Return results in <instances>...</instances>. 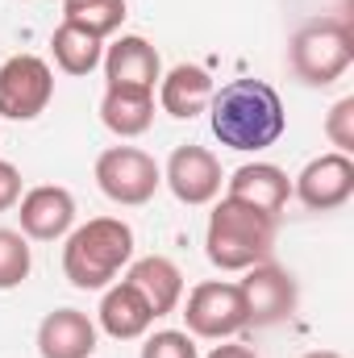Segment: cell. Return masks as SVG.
Instances as JSON below:
<instances>
[{
  "label": "cell",
  "instance_id": "6da1fadb",
  "mask_svg": "<svg viewBox=\"0 0 354 358\" xmlns=\"http://www.w3.org/2000/svg\"><path fill=\"white\" fill-rule=\"evenodd\" d=\"M208 125H213V138L229 150H267L283 138L288 129V113H283V100L279 92L263 84V80H234L221 92H213L208 100Z\"/></svg>",
  "mask_w": 354,
  "mask_h": 358
},
{
  "label": "cell",
  "instance_id": "7a4b0ae2",
  "mask_svg": "<svg viewBox=\"0 0 354 358\" xmlns=\"http://www.w3.org/2000/svg\"><path fill=\"white\" fill-rule=\"evenodd\" d=\"M129 263H134V229L121 217H92L88 225L67 234L63 275L80 292H104Z\"/></svg>",
  "mask_w": 354,
  "mask_h": 358
},
{
  "label": "cell",
  "instance_id": "3957f363",
  "mask_svg": "<svg viewBox=\"0 0 354 358\" xmlns=\"http://www.w3.org/2000/svg\"><path fill=\"white\" fill-rule=\"evenodd\" d=\"M275 225H279V217H267L259 208L225 196L208 213L204 255L221 271H246L255 263H267L271 250H275Z\"/></svg>",
  "mask_w": 354,
  "mask_h": 358
},
{
  "label": "cell",
  "instance_id": "277c9868",
  "mask_svg": "<svg viewBox=\"0 0 354 358\" xmlns=\"http://www.w3.org/2000/svg\"><path fill=\"white\" fill-rule=\"evenodd\" d=\"M351 63H354V34L342 17L309 21L292 38V71L313 88H330L334 80L346 76Z\"/></svg>",
  "mask_w": 354,
  "mask_h": 358
},
{
  "label": "cell",
  "instance_id": "5b68a950",
  "mask_svg": "<svg viewBox=\"0 0 354 358\" xmlns=\"http://www.w3.org/2000/svg\"><path fill=\"white\" fill-rule=\"evenodd\" d=\"M183 321H187V334H192V338H208V342H225V338L250 329V325H246L242 287H238V283H225V279L196 283V287L187 292Z\"/></svg>",
  "mask_w": 354,
  "mask_h": 358
},
{
  "label": "cell",
  "instance_id": "8992f818",
  "mask_svg": "<svg viewBox=\"0 0 354 358\" xmlns=\"http://www.w3.org/2000/svg\"><path fill=\"white\" fill-rule=\"evenodd\" d=\"M96 183L100 192L113 200V204H125V208H138L146 200H155L163 171L159 163L138 150V146H108L100 159H96Z\"/></svg>",
  "mask_w": 354,
  "mask_h": 358
},
{
  "label": "cell",
  "instance_id": "52a82bcc",
  "mask_svg": "<svg viewBox=\"0 0 354 358\" xmlns=\"http://www.w3.org/2000/svg\"><path fill=\"white\" fill-rule=\"evenodd\" d=\"M55 96V71L38 55H13L0 67V117L8 121H34L46 113Z\"/></svg>",
  "mask_w": 354,
  "mask_h": 358
},
{
  "label": "cell",
  "instance_id": "ba28073f",
  "mask_svg": "<svg viewBox=\"0 0 354 358\" xmlns=\"http://www.w3.org/2000/svg\"><path fill=\"white\" fill-rule=\"evenodd\" d=\"M238 287H242V300H246V325H255V329H271V325L288 321L296 313V300H300L296 279L283 267H275L271 259L246 267V279Z\"/></svg>",
  "mask_w": 354,
  "mask_h": 358
},
{
  "label": "cell",
  "instance_id": "9c48e42d",
  "mask_svg": "<svg viewBox=\"0 0 354 358\" xmlns=\"http://www.w3.org/2000/svg\"><path fill=\"white\" fill-rule=\"evenodd\" d=\"M296 200L309 213H334L354 196V159L351 155H321L313 163H304V171L292 183Z\"/></svg>",
  "mask_w": 354,
  "mask_h": 358
},
{
  "label": "cell",
  "instance_id": "30bf717a",
  "mask_svg": "<svg viewBox=\"0 0 354 358\" xmlns=\"http://www.w3.org/2000/svg\"><path fill=\"white\" fill-rule=\"evenodd\" d=\"M17 217H21V234L34 242H59L71 234L76 225V196L59 183H42L29 187L17 200Z\"/></svg>",
  "mask_w": 354,
  "mask_h": 358
},
{
  "label": "cell",
  "instance_id": "8fae6325",
  "mask_svg": "<svg viewBox=\"0 0 354 358\" xmlns=\"http://www.w3.org/2000/svg\"><path fill=\"white\" fill-rule=\"evenodd\" d=\"M221 179L225 176H221L217 155L204 150V146H192V142L171 150L167 171H163V183L171 187V196L179 204H208V200H217Z\"/></svg>",
  "mask_w": 354,
  "mask_h": 358
},
{
  "label": "cell",
  "instance_id": "7c38bea8",
  "mask_svg": "<svg viewBox=\"0 0 354 358\" xmlns=\"http://www.w3.org/2000/svg\"><path fill=\"white\" fill-rule=\"evenodd\" d=\"M104 80L117 84V88H146L155 92V84L163 80V63H159V50L138 38V34H125L117 38L108 50H104Z\"/></svg>",
  "mask_w": 354,
  "mask_h": 358
},
{
  "label": "cell",
  "instance_id": "4fadbf2b",
  "mask_svg": "<svg viewBox=\"0 0 354 358\" xmlns=\"http://www.w3.org/2000/svg\"><path fill=\"white\" fill-rule=\"evenodd\" d=\"M225 196L259 208L267 217H279L288 196H292V179H288V171H279L275 163H246V167H238L234 176L225 179Z\"/></svg>",
  "mask_w": 354,
  "mask_h": 358
},
{
  "label": "cell",
  "instance_id": "5bb4252c",
  "mask_svg": "<svg viewBox=\"0 0 354 358\" xmlns=\"http://www.w3.org/2000/svg\"><path fill=\"white\" fill-rule=\"evenodd\" d=\"M38 355L42 358H92L96 355V325L80 308H55L38 325Z\"/></svg>",
  "mask_w": 354,
  "mask_h": 358
},
{
  "label": "cell",
  "instance_id": "9a60e30c",
  "mask_svg": "<svg viewBox=\"0 0 354 358\" xmlns=\"http://www.w3.org/2000/svg\"><path fill=\"white\" fill-rule=\"evenodd\" d=\"M125 283L138 287V296L150 304L155 317H167L176 313L179 300H183V271L163 259V255H146V259H134L125 271Z\"/></svg>",
  "mask_w": 354,
  "mask_h": 358
},
{
  "label": "cell",
  "instance_id": "2e32d148",
  "mask_svg": "<svg viewBox=\"0 0 354 358\" xmlns=\"http://www.w3.org/2000/svg\"><path fill=\"white\" fill-rule=\"evenodd\" d=\"M100 329L117 342H134V338H146V329L159 321L150 313V304L138 296V287H129L125 279L121 283H108L104 287V300H100Z\"/></svg>",
  "mask_w": 354,
  "mask_h": 358
},
{
  "label": "cell",
  "instance_id": "e0dca14e",
  "mask_svg": "<svg viewBox=\"0 0 354 358\" xmlns=\"http://www.w3.org/2000/svg\"><path fill=\"white\" fill-rule=\"evenodd\" d=\"M213 76L204 71V67H196V63H179L171 67L163 80H159V104H163V113H171L179 121H192V117H200L204 108H208V100H213Z\"/></svg>",
  "mask_w": 354,
  "mask_h": 358
},
{
  "label": "cell",
  "instance_id": "ac0fdd59",
  "mask_svg": "<svg viewBox=\"0 0 354 358\" xmlns=\"http://www.w3.org/2000/svg\"><path fill=\"white\" fill-rule=\"evenodd\" d=\"M100 121H104V129H113L117 138H138V134H146L150 121H155V92L108 84V88H104V100H100Z\"/></svg>",
  "mask_w": 354,
  "mask_h": 358
},
{
  "label": "cell",
  "instance_id": "d6986e66",
  "mask_svg": "<svg viewBox=\"0 0 354 358\" xmlns=\"http://www.w3.org/2000/svg\"><path fill=\"white\" fill-rule=\"evenodd\" d=\"M50 50H55V63H59V71H67V76H92L96 67H100V59H104V46H100V38H92L88 29H80V25H59L55 29V38H50Z\"/></svg>",
  "mask_w": 354,
  "mask_h": 358
},
{
  "label": "cell",
  "instance_id": "ffe728a7",
  "mask_svg": "<svg viewBox=\"0 0 354 358\" xmlns=\"http://www.w3.org/2000/svg\"><path fill=\"white\" fill-rule=\"evenodd\" d=\"M63 21L88 29L92 38H108L125 21V0H63Z\"/></svg>",
  "mask_w": 354,
  "mask_h": 358
},
{
  "label": "cell",
  "instance_id": "44dd1931",
  "mask_svg": "<svg viewBox=\"0 0 354 358\" xmlns=\"http://www.w3.org/2000/svg\"><path fill=\"white\" fill-rule=\"evenodd\" d=\"M29 267H34V259H29V242H25V234L0 225V292L21 287V283L29 279Z\"/></svg>",
  "mask_w": 354,
  "mask_h": 358
},
{
  "label": "cell",
  "instance_id": "7402d4cb",
  "mask_svg": "<svg viewBox=\"0 0 354 358\" xmlns=\"http://www.w3.org/2000/svg\"><path fill=\"white\" fill-rule=\"evenodd\" d=\"M325 138L338 146V155H351L354 150V96H342L330 117H325Z\"/></svg>",
  "mask_w": 354,
  "mask_h": 358
},
{
  "label": "cell",
  "instance_id": "603a6c76",
  "mask_svg": "<svg viewBox=\"0 0 354 358\" xmlns=\"http://www.w3.org/2000/svg\"><path fill=\"white\" fill-rule=\"evenodd\" d=\"M142 358H200L196 355V342H192V334L183 329H159L155 338H146V346H142Z\"/></svg>",
  "mask_w": 354,
  "mask_h": 358
},
{
  "label": "cell",
  "instance_id": "cb8c5ba5",
  "mask_svg": "<svg viewBox=\"0 0 354 358\" xmlns=\"http://www.w3.org/2000/svg\"><path fill=\"white\" fill-rule=\"evenodd\" d=\"M17 200H21V171L0 159V213L17 208Z\"/></svg>",
  "mask_w": 354,
  "mask_h": 358
},
{
  "label": "cell",
  "instance_id": "d4e9b609",
  "mask_svg": "<svg viewBox=\"0 0 354 358\" xmlns=\"http://www.w3.org/2000/svg\"><path fill=\"white\" fill-rule=\"evenodd\" d=\"M208 358H259L250 346H217Z\"/></svg>",
  "mask_w": 354,
  "mask_h": 358
},
{
  "label": "cell",
  "instance_id": "484cf974",
  "mask_svg": "<svg viewBox=\"0 0 354 358\" xmlns=\"http://www.w3.org/2000/svg\"><path fill=\"white\" fill-rule=\"evenodd\" d=\"M304 358H342V355H338V350H309Z\"/></svg>",
  "mask_w": 354,
  "mask_h": 358
}]
</instances>
